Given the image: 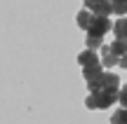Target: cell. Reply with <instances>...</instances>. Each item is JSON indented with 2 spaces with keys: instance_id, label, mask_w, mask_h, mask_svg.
Returning a JSON list of instances; mask_svg holds the SVG:
<instances>
[{
  "instance_id": "cell-5",
  "label": "cell",
  "mask_w": 127,
  "mask_h": 124,
  "mask_svg": "<svg viewBox=\"0 0 127 124\" xmlns=\"http://www.w3.org/2000/svg\"><path fill=\"white\" fill-rule=\"evenodd\" d=\"M78 63H80L82 68H87V66L101 63V61H99V54H96L94 49H85V52H80V56H78Z\"/></svg>"
},
{
  "instance_id": "cell-8",
  "label": "cell",
  "mask_w": 127,
  "mask_h": 124,
  "mask_svg": "<svg viewBox=\"0 0 127 124\" xmlns=\"http://www.w3.org/2000/svg\"><path fill=\"white\" fill-rule=\"evenodd\" d=\"M113 33L118 40H127V19H118L113 23Z\"/></svg>"
},
{
  "instance_id": "cell-2",
  "label": "cell",
  "mask_w": 127,
  "mask_h": 124,
  "mask_svg": "<svg viewBox=\"0 0 127 124\" xmlns=\"http://www.w3.org/2000/svg\"><path fill=\"white\" fill-rule=\"evenodd\" d=\"M120 80L115 73H101L96 80H92V82H87V87H90V91H96V89H118Z\"/></svg>"
},
{
  "instance_id": "cell-3",
  "label": "cell",
  "mask_w": 127,
  "mask_h": 124,
  "mask_svg": "<svg viewBox=\"0 0 127 124\" xmlns=\"http://www.w3.org/2000/svg\"><path fill=\"white\" fill-rule=\"evenodd\" d=\"M108 31H113L111 19H108V17H101V14H94V17H92L90 28H87V33H90V35H101V37H104Z\"/></svg>"
},
{
  "instance_id": "cell-1",
  "label": "cell",
  "mask_w": 127,
  "mask_h": 124,
  "mask_svg": "<svg viewBox=\"0 0 127 124\" xmlns=\"http://www.w3.org/2000/svg\"><path fill=\"white\" fill-rule=\"evenodd\" d=\"M118 89H96V91H92L90 96H87L85 106L90 108V110H104V108L113 106L115 101H118Z\"/></svg>"
},
{
  "instance_id": "cell-6",
  "label": "cell",
  "mask_w": 127,
  "mask_h": 124,
  "mask_svg": "<svg viewBox=\"0 0 127 124\" xmlns=\"http://www.w3.org/2000/svg\"><path fill=\"white\" fill-rule=\"evenodd\" d=\"M101 63L104 66H118L120 59L111 52V45H101Z\"/></svg>"
},
{
  "instance_id": "cell-9",
  "label": "cell",
  "mask_w": 127,
  "mask_h": 124,
  "mask_svg": "<svg viewBox=\"0 0 127 124\" xmlns=\"http://www.w3.org/2000/svg\"><path fill=\"white\" fill-rule=\"evenodd\" d=\"M92 17H94V14H92L87 7H85V9H80V12H78V26L87 31V28H90V23H92Z\"/></svg>"
},
{
  "instance_id": "cell-14",
  "label": "cell",
  "mask_w": 127,
  "mask_h": 124,
  "mask_svg": "<svg viewBox=\"0 0 127 124\" xmlns=\"http://www.w3.org/2000/svg\"><path fill=\"white\" fill-rule=\"evenodd\" d=\"M118 101H120V106L123 108H127V84L123 89H120V94H118Z\"/></svg>"
},
{
  "instance_id": "cell-11",
  "label": "cell",
  "mask_w": 127,
  "mask_h": 124,
  "mask_svg": "<svg viewBox=\"0 0 127 124\" xmlns=\"http://www.w3.org/2000/svg\"><path fill=\"white\" fill-rule=\"evenodd\" d=\"M85 45H87V49H96V47L104 45V37H101V35H90V33H87Z\"/></svg>"
},
{
  "instance_id": "cell-15",
  "label": "cell",
  "mask_w": 127,
  "mask_h": 124,
  "mask_svg": "<svg viewBox=\"0 0 127 124\" xmlns=\"http://www.w3.org/2000/svg\"><path fill=\"white\" fill-rule=\"evenodd\" d=\"M120 66H123V68H127V54L123 56V59H120Z\"/></svg>"
},
{
  "instance_id": "cell-13",
  "label": "cell",
  "mask_w": 127,
  "mask_h": 124,
  "mask_svg": "<svg viewBox=\"0 0 127 124\" xmlns=\"http://www.w3.org/2000/svg\"><path fill=\"white\" fill-rule=\"evenodd\" d=\"M115 14H127V0H111Z\"/></svg>"
},
{
  "instance_id": "cell-7",
  "label": "cell",
  "mask_w": 127,
  "mask_h": 124,
  "mask_svg": "<svg viewBox=\"0 0 127 124\" xmlns=\"http://www.w3.org/2000/svg\"><path fill=\"white\" fill-rule=\"evenodd\" d=\"M101 66L104 63H96V66H87V68H82V75H85V80L87 82H92V80H96L104 70H101Z\"/></svg>"
},
{
  "instance_id": "cell-10",
  "label": "cell",
  "mask_w": 127,
  "mask_h": 124,
  "mask_svg": "<svg viewBox=\"0 0 127 124\" xmlns=\"http://www.w3.org/2000/svg\"><path fill=\"white\" fill-rule=\"evenodd\" d=\"M111 52H113L118 59H123V56L127 54V40H118V37H115V42L111 45Z\"/></svg>"
},
{
  "instance_id": "cell-12",
  "label": "cell",
  "mask_w": 127,
  "mask_h": 124,
  "mask_svg": "<svg viewBox=\"0 0 127 124\" xmlns=\"http://www.w3.org/2000/svg\"><path fill=\"white\" fill-rule=\"evenodd\" d=\"M111 124H127V108H120L111 115Z\"/></svg>"
},
{
  "instance_id": "cell-4",
  "label": "cell",
  "mask_w": 127,
  "mask_h": 124,
  "mask_svg": "<svg viewBox=\"0 0 127 124\" xmlns=\"http://www.w3.org/2000/svg\"><path fill=\"white\" fill-rule=\"evenodd\" d=\"M85 7L92 14H101V17H108L113 12V2L111 0H85Z\"/></svg>"
}]
</instances>
